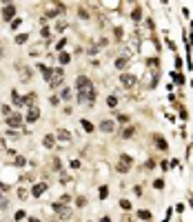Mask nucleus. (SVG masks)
<instances>
[{
    "label": "nucleus",
    "instance_id": "17",
    "mask_svg": "<svg viewBox=\"0 0 193 222\" xmlns=\"http://www.w3.org/2000/svg\"><path fill=\"white\" fill-rule=\"evenodd\" d=\"M127 62H129V58H124V56H122V58H118V60H115V69H118V71L127 69Z\"/></svg>",
    "mask_w": 193,
    "mask_h": 222
},
{
    "label": "nucleus",
    "instance_id": "43",
    "mask_svg": "<svg viewBox=\"0 0 193 222\" xmlns=\"http://www.w3.org/2000/svg\"><path fill=\"white\" fill-rule=\"evenodd\" d=\"M87 53H89V56H96V53H98V47H89Z\"/></svg>",
    "mask_w": 193,
    "mask_h": 222
},
{
    "label": "nucleus",
    "instance_id": "26",
    "mask_svg": "<svg viewBox=\"0 0 193 222\" xmlns=\"http://www.w3.org/2000/svg\"><path fill=\"white\" fill-rule=\"evenodd\" d=\"M80 124H82V129H85V131H93V124H91L87 118H85V120H80Z\"/></svg>",
    "mask_w": 193,
    "mask_h": 222
},
{
    "label": "nucleus",
    "instance_id": "36",
    "mask_svg": "<svg viewBox=\"0 0 193 222\" xmlns=\"http://www.w3.org/2000/svg\"><path fill=\"white\" fill-rule=\"evenodd\" d=\"M78 16H80V18H89V13H87V9H85V7H80V9H78Z\"/></svg>",
    "mask_w": 193,
    "mask_h": 222
},
{
    "label": "nucleus",
    "instance_id": "23",
    "mask_svg": "<svg viewBox=\"0 0 193 222\" xmlns=\"http://www.w3.org/2000/svg\"><path fill=\"white\" fill-rule=\"evenodd\" d=\"M98 196H100V200H107V198H109V187H107V184H104V187H100Z\"/></svg>",
    "mask_w": 193,
    "mask_h": 222
},
{
    "label": "nucleus",
    "instance_id": "19",
    "mask_svg": "<svg viewBox=\"0 0 193 222\" xmlns=\"http://www.w3.org/2000/svg\"><path fill=\"white\" fill-rule=\"evenodd\" d=\"M115 169H118V173H129V169H131V166H129V164H124V162H120V160H118V164H115Z\"/></svg>",
    "mask_w": 193,
    "mask_h": 222
},
{
    "label": "nucleus",
    "instance_id": "28",
    "mask_svg": "<svg viewBox=\"0 0 193 222\" xmlns=\"http://www.w3.org/2000/svg\"><path fill=\"white\" fill-rule=\"evenodd\" d=\"M120 162H124V164H129V166L133 164V160H131V155H129V153H122V155H120Z\"/></svg>",
    "mask_w": 193,
    "mask_h": 222
},
{
    "label": "nucleus",
    "instance_id": "24",
    "mask_svg": "<svg viewBox=\"0 0 193 222\" xmlns=\"http://www.w3.org/2000/svg\"><path fill=\"white\" fill-rule=\"evenodd\" d=\"M58 60H60V64H67V62L71 60V56H69L67 51H60V58H58Z\"/></svg>",
    "mask_w": 193,
    "mask_h": 222
},
{
    "label": "nucleus",
    "instance_id": "2",
    "mask_svg": "<svg viewBox=\"0 0 193 222\" xmlns=\"http://www.w3.org/2000/svg\"><path fill=\"white\" fill-rule=\"evenodd\" d=\"M62 80H64V71H62L60 67H56V69H53V76H51V80H49V87H51V89H58V87H62Z\"/></svg>",
    "mask_w": 193,
    "mask_h": 222
},
{
    "label": "nucleus",
    "instance_id": "7",
    "mask_svg": "<svg viewBox=\"0 0 193 222\" xmlns=\"http://www.w3.org/2000/svg\"><path fill=\"white\" fill-rule=\"evenodd\" d=\"M44 191H47V182H38V184H33V187H31V196L33 198H40Z\"/></svg>",
    "mask_w": 193,
    "mask_h": 222
},
{
    "label": "nucleus",
    "instance_id": "5",
    "mask_svg": "<svg viewBox=\"0 0 193 222\" xmlns=\"http://www.w3.org/2000/svg\"><path fill=\"white\" fill-rule=\"evenodd\" d=\"M22 122H25L22 116H18V113H11V116L7 118V127H11V129H20Z\"/></svg>",
    "mask_w": 193,
    "mask_h": 222
},
{
    "label": "nucleus",
    "instance_id": "44",
    "mask_svg": "<svg viewBox=\"0 0 193 222\" xmlns=\"http://www.w3.org/2000/svg\"><path fill=\"white\" fill-rule=\"evenodd\" d=\"M64 27H67V22H64V20H60V22H58V25H56V29H58V31H60V29H64Z\"/></svg>",
    "mask_w": 193,
    "mask_h": 222
},
{
    "label": "nucleus",
    "instance_id": "18",
    "mask_svg": "<svg viewBox=\"0 0 193 222\" xmlns=\"http://www.w3.org/2000/svg\"><path fill=\"white\" fill-rule=\"evenodd\" d=\"M131 18H133V22H140V20H142V9L135 7L133 11H131Z\"/></svg>",
    "mask_w": 193,
    "mask_h": 222
},
{
    "label": "nucleus",
    "instance_id": "14",
    "mask_svg": "<svg viewBox=\"0 0 193 222\" xmlns=\"http://www.w3.org/2000/svg\"><path fill=\"white\" fill-rule=\"evenodd\" d=\"M16 69H18V73H20V76H22L25 80H27V78H29V76H31V71H29V69H27V67H25V64H22V62H18V64H16Z\"/></svg>",
    "mask_w": 193,
    "mask_h": 222
},
{
    "label": "nucleus",
    "instance_id": "1",
    "mask_svg": "<svg viewBox=\"0 0 193 222\" xmlns=\"http://www.w3.org/2000/svg\"><path fill=\"white\" fill-rule=\"evenodd\" d=\"M78 102L80 105H93L96 102V89L89 87L85 91H78Z\"/></svg>",
    "mask_w": 193,
    "mask_h": 222
},
{
    "label": "nucleus",
    "instance_id": "38",
    "mask_svg": "<svg viewBox=\"0 0 193 222\" xmlns=\"http://www.w3.org/2000/svg\"><path fill=\"white\" fill-rule=\"evenodd\" d=\"M2 113L9 118V116H11V107H9V105H5V107H2Z\"/></svg>",
    "mask_w": 193,
    "mask_h": 222
},
{
    "label": "nucleus",
    "instance_id": "46",
    "mask_svg": "<svg viewBox=\"0 0 193 222\" xmlns=\"http://www.w3.org/2000/svg\"><path fill=\"white\" fill-rule=\"evenodd\" d=\"M133 193L135 196H142V187H133Z\"/></svg>",
    "mask_w": 193,
    "mask_h": 222
},
{
    "label": "nucleus",
    "instance_id": "16",
    "mask_svg": "<svg viewBox=\"0 0 193 222\" xmlns=\"http://www.w3.org/2000/svg\"><path fill=\"white\" fill-rule=\"evenodd\" d=\"M42 144H44V147H47V149H51V147H53V144H56V136H51V133H49V136H44V140H42Z\"/></svg>",
    "mask_w": 193,
    "mask_h": 222
},
{
    "label": "nucleus",
    "instance_id": "30",
    "mask_svg": "<svg viewBox=\"0 0 193 222\" xmlns=\"http://www.w3.org/2000/svg\"><path fill=\"white\" fill-rule=\"evenodd\" d=\"M138 218H142V220H151V213L146 209H142V211H138Z\"/></svg>",
    "mask_w": 193,
    "mask_h": 222
},
{
    "label": "nucleus",
    "instance_id": "10",
    "mask_svg": "<svg viewBox=\"0 0 193 222\" xmlns=\"http://www.w3.org/2000/svg\"><path fill=\"white\" fill-rule=\"evenodd\" d=\"M56 138H58L60 142H71L73 136H71V131H67V129H60V131L56 133Z\"/></svg>",
    "mask_w": 193,
    "mask_h": 222
},
{
    "label": "nucleus",
    "instance_id": "21",
    "mask_svg": "<svg viewBox=\"0 0 193 222\" xmlns=\"http://www.w3.org/2000/svg\"><path fill=\"white\" fill-rule=\"evenodd\" d=\"M107 107H109V109H115V107H118V96H109V98H107Z\"/></svg>",
    "mask_w": 193,
    "mask_h": 222
},
{
    "label": "nucleus",
    "instance_id": "47",
    "mask_svg": "<svg viewBox=\"0 0 193 222\" xmlns=\"http://www.w3.org/2000/svg\"><path fill=\"white\" fill-rule=\"evenodd\" d=\"M100 222H111V218H109V216H104V218H100Z\"/></svg>",
    "mask_w": 193,
    "mask_h": 222
},
{
    "label": "nucleus",
    "instance_id": "29",
    "mask_svg": "<svg viewBox=\"0 0 193 222\" xmlns=\"http://www.w3.org/2000/svg\"><path fill=\"white\" fill-rule=\"evenodd\" d=\"M120 207H122V211H131V202L124 200V198H120Z\"/></svg>",
    "mask_w": 193,
    "mask_h": 222
},
{
    "label": "nucleus",
    "instance_id": "4",
    "mask_svg": "<svg viewBox=\"0 0 193 222\" xmlns=\"http://www.w3.org/2000/svg\"><path fill=\"white\" fill-rule=\"evenodd\" d=\"M51 209H53V213H58V216H60L62 220L71 216V211H69V207H64V205H62V202H53V205H51Z\"/></svg>",
    "mask_w": 193,
    "mask_h": 222
},
{
    "label": "nucleus",
    "instance_id": "45",
    "mask_svg": "<svg viewBox=\"0 0 193 222\" xmlns=\"http://www.w3.org/2000/svg\"><path fill=\"white\" fill-rule=\"evenodd\" d=\"M25 218V211H16V220H22Z\"/></svg>",
    "mask_w": 193,
    "mask_h": 222
},
{
    "label": "nucleus",
    "instance_id": "20",
    "mask_svg": "<svg viewBox=\"0 0 193 222\" xmlns=\"http://www.w3.org/2000/svg\"><path fill=\"white\" fill-rule=\"evenodd\" d=\"M22 102H25V105H31V102H36V91H31V94L22 96Z\"/></svg>",
    "mask_w": 193,
    "mask_h": 222
},
{
    "label": "nucleus",
    "instance_id": "25",
    "mask_svg": "<svg viewBox=\"0 0 193 222\" xmlns=\"http://www.w3.org/2000/svg\"><path fill=\"white\" fill-rule=\"evenodd\" d=\"M115 120H118L120 124H129V120H131V118H129L127 113H120V116H115Z\"/></svg>",
    "mask_w": 193,
    "mask_h": 222
},
{
    "label": "nucleus",
    "instance_id": "12",
    "mask_svg": "<svg viewBox=\"0 0 193 222\" xmlns=\"http://www.w3.org/2000/svg\"><path fill=\"white\" fill-rule=\"evenodd\" d=\"M153 142H155V147H158L160 151H167L169 149V144H167V140H164L162 136H153Z\"/></svg>",
    "mask_w": 193,
    "mask_h": 222
},
{
    "label": "nucleus",
    "instance_id": "31",
    "mask_svg": "<svg viewBox=\"0 0 193 222\" xmlns=\"http://www.w3.org/2000/svg\"><path fill=\"white\" fill-rule=\"evenodd\" d=\"M171 76H173V80H176V82H178V85H184V78H182V76H180V73H176V71H173V73H171Z\"/></svg>",
    "mask_w": 193,
    "mask_h": 222
},
{
    "label": "nucleus",
    "instance_id": "8",
    "mask_svg": "<svg viewBox=\"0 0 193 222\" xmlns=\"http://www.w3.org/2000/svg\"><path fill=\"white\" fill-rule=\"evenodd\" d=\"M13 16H16V5H5V9H2V18H5V20H11V22H13Z\"/></svg>",
    "mask_w": 193,
    "mask_h": 222
},
{
    "label": "nucleus",
    "instance_id": "35",
    "mask_svg": "<svg viewBox=\"0 0 193 222\" xmlns=\"http://www.w3.org/2000/svg\"><path fill=\"white\" fill-rule=\"evenodd\" d=\"M76 205H78V207H85V205H87V198H85V196H80V198L76 200Z\"/></svg>",
    "mask_w": 193,
    "mask_h": 222
},
{
    "label": "nucleus",
    "instance_id": "3",
    "mask_svg": "<svg viewBox=\"0 0 193 222\" xmlns=\"http://www.w3.org/2000/svg\"><path fill=\"white\" fill-rule=\"evenodd\" d=\"M120 85L124 89H133L138 85V76H133V73H120Z\"/></svg>",
    "mask_w": 193,
    "mask_h": 222
},
{
    "label": "nucleus",
    "instance_id": "48",
    "mask_svg": "<svg viewBox=\"0 0 193 222\" xmlns=\"http://www.w3.org/2000/svg\"><path fill=\"white\" fill-rule=\"evenodd\" d=\"M29 222H40V220H38V218H31V220H29Z\"/></svg>",
    "mask_w": 193,
    "mask_h": 222
},
{
    "label": "nucleus",
    "instance_id": "27",
    "mask_svg": "<svg viewBox=\"0 0 193 222\" xmlns=\"http://www.w3.org/2000/svg\"><path fill=\"white\" fill-rule=\"evenodd\" d=\"M60 98H62V100H69V98H71V89H69V87H64V89L60 91Z\"/></svg>",
    "mask_w": 193,
    "mask_h": 222
},
{
    "label": "nucleus",
    "instance_id": "22",
    "mask_svg": "<svg viewBox=\"0 0 193 222\" xmlns=\"http://www.w3.org/2000/svg\"><path fill=\"white\" fill-rule=\"evenodd\" d=\"M146 67H149V69H158L160 67V60L158 58H149V60H146Z\"/></svg>",
    "mask_w": 193,
    "mask_h": 222
},
{
    "label": "nucleus",
    "instance_id": "41",
    "mask_svg": "<svg viewBox=\"0 0 193 222\" xmlns=\"http://www.w3.org/2000/svg\"><path fill=\"white\" fill-rule=\"evenodd\" d=\"M18 27H20V18H16V20H13V22H11V29H13V31H16V29H18Z\"/></svg>",
    "mask_w": 193,
    "mask_h": 222
},
{
    "label": "nucleus",
    "instance_id": "9",
    "mask_svg": "<svg viewBox=\"0 0 193 222\" xmlns=\"http://www.w3.org/2000/svg\"><path fill=\"white\" fill-rule=\"evenodd\" d=\"M40 118V109L38 107H29V111H27V122H36V120Z\"/></svg>",
    "mask_w": 193,
    "mask_h": 222
},
{
    "label": "nucleus",
    "instance_id": "33",
    "mask_svg": "<svg viewBox=\"0 0 193 222\" xmlns=\"http://www.w3.org/2000/svg\"><path fill=\"white\" fill-rule=\"evenodd\" d=\"M27 38H29V36H27V33H20V36H18V38H16V42H18V44H22V42H27Z\"/></svg>",
    "mask_w": 193,
    "mask_h": 222
},
{
    "label": "nucleus",
    "instance_id": "42",
    "mask_svg": "<svg viewBox=\"0 0 193 222\" xmlns=\"http://www.w3.org/2000/svg\"><path fill=\"white\" fill-rule=\"evenodd\" d=\"M25 162H27V160H25V158H22V155H18V158H16V164H18V166H22V164H25Z\"/></svg>",
    "mask_w": 193,
    "mask_h": 222
},
{
    "label": "nucleus",
    "instance_id": "39",
    "mask_svg": "<svg viewBox=\"0 0 193 222\" xmlns=\"http://www.w3.org/2000/svg\"><path fill=\"white\" fill-rule=\"evenodd\" d=\"M64 44H67V38H62V40H58V44H56V49H58V51H60V49H62V47H64Z\"/></svg>",
    "mask_w": 193,
    "mask_h": 222
},
{
    "label": "nucleus",
    "instance_id": "40",
    "mask_svg": "<svg viewBox=\"0 0 193 222\" xmlns=\"http://www.w3.org/2000/svg\"><path fill=\"white\" fill-rule=\"evenodd\" d=\"M42 36H44V38H49V36H51V29H49V27H42Z\"/></svg>",
    "mask_w": 193,
    "mask_h": 222
},
{
    "label": "nucleus",
    "instance_id": "32",
    "mask_svg": "<svg viewBox=\"0 0 193 222\" xmlns=\"http://www.w3.org/2000/svg\"><path fill=\"white\" fill-rule=\"evenodd\" d=\"M18 198H20V200H27V198H29V193H27V189H18Z\"/></svg>",
    "mask_w": 193,
    "mask_h": 222
},
{
    "label": "nucleus",
    "instance_id": "37",
    "mask_svg": "<svg viewBox=\"0 0 193 222\" xmlns=\"http://www.w3.org/2000/svg\"><path fill=\"white\" fill-rule=\"evenodd\" d=\"M153 187L155 189H164V180H153Z\"/></svg>",
    "mask_w": 193,
    "mask_h": 222
},
{
    "label": "nucleus",
    "instance_id": "34",
    "mask_svg": "<svg viewBox=\"0 0 193 222\" xmlns=\"http://www.w3.org/2000/svg\"><path fill=\"white\" fill-rule=\"evenodd\" d=\"M49 102H51L53 107H58V105H60V98H58V96H51V98H49Z\"/></svg>",
    "mask_w": 193,
    "mask_h": 222
},
{
    "label": "nucleus",
    "instance_id": "11",
    "mask_svg": "<svg viewBox=\"0 0 193 222\" xmlns=\"http://www.w3.org/2000/svg\"><path fill=\"white\" fill-rule=\"evenodd\" d=\"M113 129H115L113 120H102V122H100V131H104V133H111Z\"/></svg>",
    "mask_w": 193,
    "mask_h": 222
},
{
    "label": "nucleus",
    "instance_id": "15",
    "mask_svg": "<svg viewBox=\"0 0 193 222\" xmlns=\"http://www.w3.org/2000/svg\"><path fill=\"white\" fill-rule=\"evenodd\" d=\"M133 136H135V127H133V124H131V127H127L124 131H122V138H124V140H131Z\"/></svg>",
    "mask_w": 193,
    "mask_h": 222
},
{
    "label": "nucleus",
    "instance_id": "6",
    "mask_svg": "<svg viewBox=\"0 0 193 222\" xmlns=\"http://www.w3.org/2000/svg\"><path fill=\"white\" fill-rule=\"evenodd\" d=\"M76 87H78V91H85V89L93 87V85H91V80H89L87 76H78V78H76Z\"/></svg>",
    "mask_w": 193,
    "mask_h": 222
},
{
    "label": "nucleus",
    "instance_id": "13",
    "mask_svg": "<svg viewBox=\"0 0 193 222\" xmlns=\"http://www.w3.org/2000/svg\"><path fill=\"white\" fill-rule=\"evenodd\" d=\"M38 69L42 71V76H44V80H47V82H49V80H51V76H53V69H49V67H47V64H38Z\"/></svg>",
    "mask_w": 193,
    "mask_h": 222
}]
</instances>
